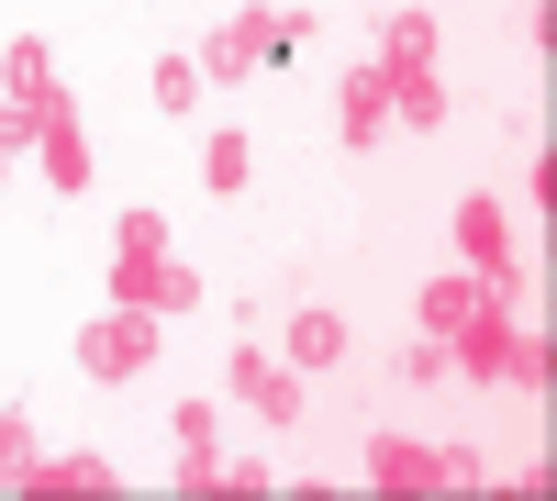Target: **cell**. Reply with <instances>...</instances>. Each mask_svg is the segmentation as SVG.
<instances>
[{"instance_id": "1", "label": "cell", "mask_w": 557, "mask_h": 501, "mask_svg": "<svg viewBox=\"0 0 557 501\" xmlns=\"http://www.w3.org/2000/svg\"><path fill=\"white\" fill-rule=\"evenodd\" d=\"M368 479L380 490H457V479H480L469 446H424V435H368Z\"/></svg>"}, {"instance_id": "2", "label": "cell", "mask_w": 557, "mask_h": 501, "mask_svg": "<svg viewBox=\"0 0 557 501\" xmlns=\"http://www.w3.org/2000/svg\"><path fill=\"white\" fill-rule=\"evenodd\" d=\"M78 368H89V379H134V368H157V312L112 301L101 324H78Z\"/></svg>"}, {"instance_id": "3", "label": "cell", "mask_w": 557, "mask_h": 501, "mask_svg": "<svg viewBox=\"0 0 557 501\" xmlns=\"http://www.w3.org/2000/svg\"><path fill=\"white\" fill-rule=\"evenodd\" d=\"M457 256L491 279V301H524V267H513V223H502V201H457Z\"/></svg>"}, {"instance_id": "4", "label": "cell", "mask_w": 557, "mask_h": 501, "mask_svg": "<svg viewBox=\"0 0 557 501\" xmlns=\"http://www.w3.org/2000/svg\"><path fill=\"white\" fill-rule=\"evenodd\" d=\"M112 301H134V312H157V324H168V312H190V301H201V279L157 246V256H112Z\"/></svg>"}, {"instance_id": "5", "label": "cell", "mask_w": 557, "mask_h": 501, "mask_svg": "<svg viewBox=\"0 0 557 501\" xmlns=\"http://www.w3.org/2000/svg\"><path fill=\"white\" fill-rule=\"evenodd\" d=\"M223 390H235L257 424H301V379H290V368H268L257 346H235V356H223Z\"/></svg>"}, {"instance_id": "6", "label": "cell", "mask_w": 557, "mask_h": 501, "mask_svg": "<svg viewBox=\"0 0 557 501\" xmlns=\"http://www.w3.org/2000/svg\"><path fill=\"white\" fill-rule=\"evenodd\" d=\"M278 45H290V23H268V12H235L212 45H201V78H257Z\"/></svg>"}, {"instance_id": "7", "label": "cell", "mask_w": 557, "mask_h": 501, "mask_svg": "<svg viewBox=\"0 0 557 501\" xmlns=\"http://www.w3.org/2000/svg\"><path fill=\"white\" fill-rule=\"evenodd\" d=\"M34 146H45V178H57L67 201H89V123H78V101H67V89L45 101V134H34Z\"/></svg>"}, {"instance_id": "8", "label": "cell", "mask_w": 557, "mask_h": 501, "mask_svg": "<svg viewBox=\"0 0 557 501\" xmlns=\"http://www.w3.org/2000/svg\"><path fill=\"white\" fill-rule=\"evenodd\" d=\"M335 101H346V146H380V134H391V67H380V57H368V67H346V89H335Z\"/></svg>"}, {"instance_id": "9", "label": "cell", "mask_w": 557, "mask_h": 501, "mask_svg": "<svg viewBox=\"0 0 557 501\" xmlns=\"http://www.w3.org/2000/svg\"><path fill=\"white\" fill-rule=\"evenodd\" d=\"M168 446H178V490H212V401H178V413H168Z\"/></svg>"}, {"instance_id": "10", "label": "cell", "mask_w": 557, "mask_h": 501, "mask_svg": "<svg viewBox=\"0 0 557 501\" xmlns=\"http://www.w3.org/2000/svg\"><path fill=\"white\" fill-rule=\"evenodd\" d=\"M0 101H57V57H45L34 34L0 45Z\"/></svg>"}, {"instance_id": "11", "label": "cell", "mask_w": 557, "mask_h": 501, "mask_svg": "<svg viewBox=\"0 0 557 501\" xmlns=\"http://www.w3.org/2000/svg\"><path fill=\"white\" fill-rule=\"evenodd\" d=\"M391 123H446V67H391Z\"/></svg>"}, {"instance_id": "12", "label": "cell", "mask_w": 557, "mask_h": 501, "mask_svg": "<svg viewBox=\"0 0 557 501\" xmlns=\"http://www.w3.org/2000/svg\"><path fill=\"white\" fill-rule=\"evenodd\" d=\"M346 356V312H290V368H335Z\"/></svg>"}, {"instance_id": "13", "label": "cell", "mask_w": 557, "mask_h": 501, "mask_svg": "<svg viewBox=\"0 0 557 501\" xmlns=\"http://www.w3.org/2000/svg\"><path fill=\"white\" fill-rule=\"evenodd\" d=\"M246 178H257V146H246V134H212V146H201V190H212V201H235Z\"/></svg>"}, {"instance_id": "14", "label": "cell", "mask_w": 557, "mask_h": 501, "mask_svg": "<svg viewBox=\"0 0 557 501\" xmlns=\"http://www.w3.org/2000/svg\"><path fill=\"white\" fill-rule=\"evenodd\" d=\"M480 301H491V279H424V335H457Z\"/></svg>"}, {"instance_id": "15", "label": "cell", "mask_w": 557, "mask_h": 501, "mask_svg": "<svg viewBox=\"0 0 557 501\" xmlns=\"http://www.w3.org/2000/svg\"><path fill=\"white\" fill-rule=\"evenodd\" d=\"M502 379H513V390H546V379H557V346H546V324H513V346H502Z\"/></svg>"}, {"instance_id": "16", "label": "cell", "mask_w": 557, "mask_h": 501, "mask_svg": "<svg viewBox=\"0 0 557 501\" xmlns=\"http://www.w3.org/2000/svg\"><path fill=\"white\" fill-rule=\"evenodd\" d=\"M23 490H112V458H34Z\"/></svg>"}, {"instance_id": "17", "label": "cell", "mask_w": 557, "mask_h": 501, "mask_svg": "<svg viewBox=\"0 0 557 501\" xmlns=\"http://www.w3.org/2000/svg\"><path fill=\"white\" fill-rule=\"evenodd\" d=\"M380 67H435V12H401L380 34Z\"/></svg>"}, {"instance_id": "18", "label": "cell", "mask_w": 557, "mask_h": 501, "mask_svg": "<svg viewBox=\"0 0 557 501\" xmlns=\"http://www.w3.org/2000/svg\"><path fill=\"white\" fill-rule=\"evenodd\" d=\"M146 89H157V112H201V89H212V78H201V57H157Z\"/></svg>"}, {"instance_id": "19", "label": "cell", "mask_w": 557, "mask_h": 501, "mask_svg": "<svg viewBox=\"0 0 557 501\" xmlns=\"http://www.w3.org/2000/svg\"><path fill=\"white\" fill-rule=\"evenodd\" d=\"M23 468H34V424L0 413V490H23Z\"/></svg>"}, {"instance_id": "20", "label": "cell", "mask_w": 557, "mask_h": 501, "mask_svg": "<svg viewBox=\"0 0 557 501\" xmlns=\"http://www.w3.org/2000/svg\"><path fill=\"white\" fill-rule=\"evenodd\" d=\"M157 246H168V212H123L112 223V256H157Z\"/></svg>"}, {"instance_id": "21", "label": "cell", "mask_w": 557, "mask_h": 501, "mask_svg": "<svg viewBox=\"0 0 557 501\" xmlns=\"http://www.w3.org/2000/svg\"><path fill=\"white\" fill-rule=\"evenodd\" d=\"M34 134H45V101H0V156H23Z\"/></svg>"}, {"instance_id": "22", "label": "cell", "mask_w": 557, "mask_h": 501, "mask_svg": "<svg viewBox=\"0 0 557 501\" xmlns=\"http://www.w3.org/2000/svg\"><path fill=\"white\" fill-rule=\"evenodd\" d=\"M401 379H424V390H435V379H446V335H424V346H401Z\"/></svg>"}, {"instance_id": "23", "label": "cell", "mask_w": 557, "mask_h": 501, "mask_svg": "<svg viewBox=\"0 0 557 501\" xmlns=\"http://www.w3.org/2000/svg\"><path fill=\"white\" fill-rule=\"evenodd\" d=\"M0 178H12V156H0Z\"/></svg>"}, {"instance_id": "24", "label": "cell", "mask_w": 557, "mask_h": 501, "mask_svg": "<svg viewBox=\"0 0 557 501\" xmlns=\"http://www.w3.org/2000/svg\"><path fill=\"white\" fill-rule=\"evenodd\" d=\"M435 12H446V0H435Z\"/></svg>"}]
</instances>
